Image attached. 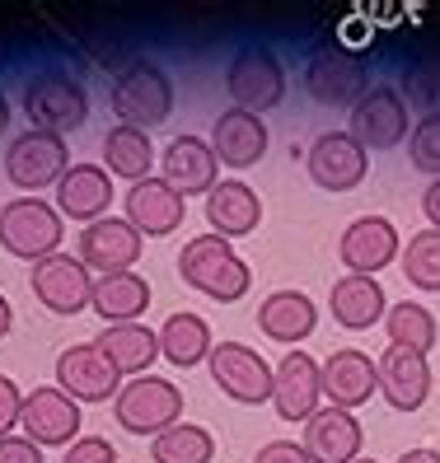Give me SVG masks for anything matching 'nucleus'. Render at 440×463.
I'll use <instances>...</instances> for the list:
<instances>
[{
	"label": "nucleus",
	"instance_id": "obj_31",
	"mask_svg": "<svg viewBox=\"0 0 440 463\" xmlns=\"http://www.w3.org/2000/svg\"><path fill=\"white\" fill-rule=\"evenodd\" d=\"M103 169L108 178H127V183H141L155 169V146H150V131H136V127H113L103 136Z\"/></svg>",
	"mask_w": 440,
	"mask_h": 463
},
{
	"label": "nucleus",
	"instance_id": "obj_21",
	"mask_svg": "<svg viewBox=\"0 0 440 463\" xmlns=\"http://www.w3.org/2000/svg\"><path fill=\"white\" fill-rule=\"evenodd\" d=\"M305 454L310 463H356L366 449V435L356 412H342V407H319V412L305 421Z\"/></svg>",
	"mask_w": 440,
	"mask_h": 463
},
{
	"label": "nucleus",
	"instance_id": "obj_39",
	"mask_svg": "<svg viewBox=\"0 0 440 463\" xmlns=\"http://www.w3.org/2000/svg\"><path fill=\"white\" fill-rule=\"evenodd\" d=\"M253 463H310V454H305V445H295V440H267L253 454Z\"/></svg>",
	"mask_w": 440,
	"mask_h": 463
},
{
	"label": "nucleus",
	"instance_id": "obj_25",
	"mask_svg": "<svg viewBox=\"0 0 440 463\" xmlns=\"http://www.w3.org/2000/svg\"><path fill=\"white\" fill-rule=\"evenodd\" d=\"M211 150H215L220 165H230V169H253L267 155V122L258 113L230 108V113H220L215 127H211Z\"/></svg>",
	"mask_w": 440,
	"mask_h": 463
},
{
	"label": "nucleus",
	"instance_id": "obj_19",
	"mask_svg": "<svg viewBox=\"0 0 440 463\" xmlns=\"http://www.w3.org/2000/svg\"><path fill=\"white\" fill-rule=\"evenodd\" d=\"M375 370H379V393L394 412H417V407L431 398V365H426L422 351L384 346Z\"/></svg>",
	"mask_w": 440,
	"mask_h": 463
},
{
	"label": "nucleus",
	"instance_id": "obj_15",
	"mask_svg": "<svg viewBox=\"0 0 440 463\" xmlns=\"http://www.w3.org/2000/svg\"><path fill=\"white\" fill-rule=\"evenodd\" d=\"M57 389L71 393L75 402H108L122 393V374L103 361L94 342H75L57 356Z\"/></svg>",
	"mask_w": 440,
	"mask_h": 463
},
{
	"label": "nucleus",
	"instance_id": "obj_16",
	"mask_svg": "<svg viewBox=\"0 0 440 463\" xmlns=\"http://www.w3.org/2000/svg\"><path fill=\"white\" fill-rule=\"evenodd\" d=\"M80 262L99 277H113V271H131V262H141V234L122 215H103V221L80 230Z\"/></svg>",
	"mask_w": 440,
	"mask_h": 463
},
{
	"label": "nucleus",
	"instance_id": "obj_34",
	"mask_svg": "<svg viewBox=\"0 0 440 463\" xmlns=\"http://www.w3.org/2000/svg\"><path fill=\"white\" fill-rule=\"evenodd\" d=\"M403 277L417 290H440V230H417L403 249Z\"/></svg>",
	"mask_w": 440,
	"mask_h": 463
},
{
	"label": "nucleus",
	"instance_id": "obj_41",
	"mask_svg": "<svg viewBox=\"0 0 440 463\" xmlns=\"http://www.w3.org/2000/svg\"><path fill=\"white\" fill-rule=\"evenodd\" d=\"M422 211H426L431 230H440V178H431V187L422 193Z\"/></svg>",
	"mask_w": 440,
	"mask_h": 463
},
{
	"label": "nucleus",
	"instance_id": "obj_5",
	"mask_svg": "<svg viewBox=\"0 0 440 463\" xmlns=\"http://www.w3.org/2000/svg\"><path fill=\"white\" fill-rule=\"evenodd\" d=\"M24 113H29L33 131H52V136H66L75 127H85L90 118V94L80 80H71L66 71H43L29 80L24 90Z\"/></svg>",
	"mask_w": 440,
	"mask_h": 463
},
{
	"label": "nucleus",
	"instance_id": "obj_45",
	"mask_svg": "<svg viewBox=\"0 0 440 463\" xmlns=\"http://www.w3.org/2000/svg\"><path fill=\"white\" fill-rule=\"evenodd\" d=\"M356 463H375V458H356Z\"/></svg>",
	"mask_w": 440,
	"mask_h": 463
},
{
	"label": "nucleus",
	"instance_id": "obj_13",
	"mask_svg": "<svg viewBox=\"0 0 440 463\" xmlns=\"http://www.w3.org/2000/svg\"><path fill=\"white\" fill-rule=\"evenodd\" d=\"M29 286L43 299V309L62 314V318H75L80 309H90V295H94L90 267L80 262V258H71V253H52V258L33 262Z\"/></svg>",
	"mask_w": 440,
	"mask_h": 463
},
{
	"label": "nucleus",
	"instance_id": "obj_11",
	"mask_svg": "<svg viewBox=\"0 0 440 463\" xmlns=\"http://www.w3.org/2000/svg\"><path fill=\"white\" fill-rule=\"evenodd\" d=\"M347 136L366 155L370 150H394L407 141V99L394 90V85H375L366 90V99L351 108V127Z\"/></svg>",
	"mask_w": 440,
	"mask_h": 463
},
{
	"label": "nucleus",
	"instance_id": "obj_33",
	"mask_svg": "<svg viewBox=\"0 0 440 463\" xmlns=\"http://www.w3.org/2000/svg\"><path fill=\"white\" fill-rule=\"evenodd\" d=\"M215 454V440L206 426H192V421H178L164 435L150 440V458L155 463H211Z\"/></svg>",
	"mask_w": 440,
	"mask_h": 463
},
{
	"label": "nucleus",
	"instance_id": "obj_44",
	"mask_svg": "<svg viewBox=\"0 0 440 463\" xmlns=\"http://www.w3.org/2000/svg\"><path fill=\"white\" fill-rule=\"evenodd\" d=\"M10 127V103H5V90H0V131Z\"/></svg>",
	"mask_w": 440,
	"mask_h": 463
},
{
	"label": "nucleus",
	"instance_id": "obj_43",
	"mask_svg": "<svg viewBox=\"0 0 440 463\" xmlns=\"http://www.w3.org/2000/svg\"><path fill=\"white\" fill-rule=\"evenodd\" d=\"M14 328V309H10V299L0 295V342H5V333Z\"/></svg>",
	"mask_w": 440,
	"mask_h": 463
},
{
	"label": "nucleus",
	"instance_id": "obj_29",
	"mask_svg": "<svg viewBox=\"0 0 440 463\" xmlns=\"http://www.w3.org/2000/svg\"><path fill=\"white\" fill-rule=\"evenodd\" d=\"M333 318L342 323L347 333H366L389 314V295H384L379 277H342L333 281Z\"/></svg>",
	"mask_w": 440,
	"mask_h": 463
},
{
	"label": "nucleus",
	"instance_id": "obj_40",
	"mask_svg": "<svg viewBox=\"0 0 440 463\" xmlns=\"http://www.w3.org/2000/svg\"><path fill=\"white\" fill-rule=\"evenodd\" d=\"M0 463H43V449L24 435H5L0 440Z\"/></svg>",
	"mask_w": 440,
	"mask_h": 463
},
{
	"label": "nucleus",
	"instance_id": "obj_10",
	"mask_svg": "<svg viewBox=\"0 0 440 463\" xmlns=\"http://www.w3.org/2000/svg\"><path fill=\"white\" fill-rule=\"evenodd\" d=\"M305 90L323 108H356L366 99V57L328 43L323 52H314V61L305 71Z\"/></svg>",
	"mask_w": 440,
	"mask_h": 463
},
{
	"label": "nucleus",
	"instance_id": "obj_9",
	"mask_svg": "<svg viewBox=\"0 0 440 463\" xmlns=\"http://www.w3.org/2000/svg\"><path fill=\"white\" fill-rule=\"evenodd\" d=\"M80 402L71 393H62L57 384H43L33 393H24V412H19V426H24V440H33L38 449H57V445H75L80 440Z\"/></svg>",
	"mask_w": 440,
	"mask_h": 463
},
{
	"label": "nucleus",
	"instance_id": "obj_7",
	"mask_svg": "<svg viewBox=\"0 0 440 463\" xmlns=\"http://www.w3.org/2000/svg\"><path fill=\"white\" fill-rule=\"evenodd\" d=\"M225 90L234 99V108H244V113H267V108H277L286 99V71L282 61L272 57L267 47L249 43V47H239L234 52V61L225 71Z\"/></svg>",
	"mask_w": 440,
	"mask_h": 463
},
{
	"label": "nucleus",
	"instance_id": "obj_42",
	"mask_svg": "<svg viewBox=\"0 0 440 463\" xmlns=\"http://www.w3.org/2000/svg\"><path fill=\"white\" fill-rule=\"evenodd\" d=\"M398 463H440V449H403Z\"/></svg>",
	"mask_w": 440,
	"mask_h": 463
},
{
	"label": "nucleus",
	"instance_id": "obj_38",
	"mask_svg": "<svg viewBox=\"0 0 440 463\" xmlns=\"http://www.w3.org/2000/svg\"><path fill=\"white\" fill-rule=\"evenodd\" d=\"M19 412H24V393L10 374H0V440L19 426Z\"/></svg>",
	"mask_w": 440,
	"mask_h": 463
},
{
	"label": "nucleus",
	"instance_id": "obj_37",
	"mask_svg": "<svg viewBox=\"0 0 440 463\" xmlns=\"http://www.w3.org/2000/svg\"><path fill=\"white\" fill-rule=\"evenodd\" d=\"M66 463H118V449L103 435H80L75 445H66Z\"/></svg>",
	"mask_w": 440,
	"mask_h": 463
},
{
	"label": "nucleus",
	"instance_id": "obj_14",
	"mask_svg": "<svg viewBox=\"0 0 440 463\" xmlns=\"http://www.w3.org/2000/svg\"><path fill=\"white\" fill-rule=\"evenodd\" d=\"M398 253H403V239L394 221H384V215H356L338 239V258L347 277H379L389 262H398Z\"/></svg>",
	"mask_w": 440,
	"mask_h": 463
},
{
	"label": "nucleus",
	"instance_id": "obj_26",
	"mask_svg": "<svg viewBox=\"0 0 440 463\" xmlns=\"http://www.w3.org/2000/svg\"><path fill=\"white\" fill-rule=\"evenodd\" d=\"M319 323V309L305 290H272L263 305H258V333L272 337V342H305Z\"/></svg>",
	"mask_w": 440,
	"mask_h": 463
},
{
	"label": "nucleus",
	"instance_id": "obj_1",
	"mask_svg": "<svg viewBox=\"0 0 440 463\" xmlns=\"http://www.w3.org/2000/svg\"><path fill=\"white\" fill-rule=\"evenodd\" d=\"M178 277L192 290H202L206 299H215V305H234V299H244V295H249V286H253L249 262H244L234 253V243L220 239V234H197V239L183 243Z\"/></svg>",
	"mask_w": 440,
	"mask_h": 463
},
{
	"label": "nucleus",
	"instance_id": "obj_6",
	"mask_svg": "<svg viewBox=\"0 0 440 463\" xmlns=\"http://www.w3.org/2000/svg\"><path fill=\"white\" fill-rule=\"evenodd\" d=\"M71 169V150H66V136H52V131H24L10 141L5 150V178L14 187H24L29 197H38V187H57L62 174Z\"/></svg>",
	"mask_w": 440,
	"mask_h": 463
},
{
	"label": "nucleus",
	"instance_id": "obj_24",
	"mask_svg": "<svg viewBox=\"0 0 440 463\" xmlns=\"http://www.w3.org/2000/svg\"><path fill=\"white\" fill-rule=\"evenodd\" d=\"M206 225L220 239H244L263 225V202L244 178H220L206 193Z\"/></svg>",
	"mask_w": 440,
	"mask_h": 463
},
{
	"label": "nucleus",
	"instance_id": "obj_36",
	"mask_svg": "<svg viewBox=\"0 0 440 463\" xmlns=\"http://www.w3.org/2000/svg\"><path fill=\"white\" fill-rule=\"evenodd\" d=\"M403 85H407V108H417L422 118L440 113V57L412 66V71L403 75Z\"/></svg>",
	"mask_w": 440,
	"mask_h": 463
},
{
	"label": "nucleus",
	"instance_id": "obj_3",
	"mask_svg": "<svg viewBox=\"0 0 440 463\" xmlns=\"http://www.w3.org/2000/svg\"><path fill=\"white\" fill-rule=\"evenodd\" d=\"M62 215L43 197H14L0 206V249L24 258V262H43L52 253H62Z\"/></svg>",
	"mask_w": 440,
	"mask_h": 463
},
{
	"label": "nucleus",
	"instance_id": "obj_27",
	"mask_svg": "<svg viewBox=\"0 0 440 463\" xmlns=\"http://www.w3.org/2000/svg\"><path fill=\"white\" fill-rule=\"evenodd\" d=\"M94 346L103 351V361L118 374L141 379V374H150V365L159 356V333L146 328V323H113V328H103L94 337Z\"/></svg>",
	"mask_w": 440,
	"mask_h": 463
},
{
	"label": "nucleus",
	"instance_id": "obj_22",
	"mask_svg": "<svg viewBox=\"0 0 440 463\" xmlns=\"http://www.w3.org/2000/svg\"><path fill=\"white\" fill-rule=\"evenodd\" d=\"M113 206V178H108L103 165H71L57 183V215L62 221H80V225H94Z\"/></svg>",
	"mask_w": 440,
	"mask_h": 463
},
{
	"label": "nucleus",
	"instance_id": "obj_20",
	"mask_svg": "<svg viewBox=\"0 0 440 463\" xmlns=\"http://www.w3.org/2000/svg\"><path fill=\"white\" fill-rule=\"evenodd\" d=\"M370 155L351 141L347 131H323L319 141L310 146V178L328 193H351V187L366 183Z\"/></svg>",
	"mask_w": 440,
	"mask_h": 463
},
{
	"label": "nucleus",
	"instance_id": "obj_17",
	"mask_svg": "<svg viewBox=\"0 0 440 463\" xmlns=\"http://www.w3.org/2000/svg\"><path fill=\"white\" fill-rule=\"evenodd\" d=\"M323 370V398L328 407H342V412H356V407H366L375 393H379V370L366 351L356 346H338L328 361H319Z\"/></svg>",
	"mask_w": 440,
	"mask_h": 463
},
{
	"label": "nucleus",
	"instance_id": "obj_35",
	"mask_svg": "<svg viewBox=\"0 0 440 463\" xmlns=\"http://www.w3.org/2000/svg\"><path fill=\"white\" fill-rule=\"evenodd\" d=\"M407 159H412V169L440 178V113L422 118L407 131Z\"/></svg>",
	"mask_w": 440,
	"mask_h": 463
},
{
	"label": "nucleus",
	"instance_id": "obj_4",
	"mask_svg": "<svg viewBox=\"0 0 440 463\" xmlns=\"http://www.w3.org/2000/svg\"><path fill=\"white\" fill-rule=\"evenodd\" d=\"M113 417L122 430L150 435L155 440V435H164L169 426L183 421V389L164 374H141L131 384H122V393L113 398Z\"/></svg>",
	"mask_w": 440,
	"mask_h": 463
},
{
	"label": "nucleus",
	"instance_id": "obj_28",
	"mask_svg": "<svg viewBox=\"0 0 440 463\" xmlns=\"http://www.w3.org/2000/svg\"><path fill=\"white\" fill-rule=\"evenodd\" d=\"M150 305V281L141 271H113V277H99L94 295H90V309L113 328V323H141Z\"/></svg>",
	"mask_w": 440,
	"mask_h": 463
},
{
	"label": "nucleus",
	"instance_id": "obj_8",
	"mask_svg": "<svg viewBox=\"0 0 440 463\" xmlns=\"http://www.w3.org/2000/svg\"><path fill=\"white\" fill-rule=\"evenodd\" d=\"M206 370H211V384L225 393V398H234V402H244V407L272 402V365L258 356L253 346L220 342V346H211Z\"/></svg>",
	"mask_w": 440,
	"mask_h": 463
},
{
	"label": "nucleus",
	"instance_id": "obj_18",
	"mask_svg": "<svg viewBox=\"0 0 440 463\" xmlns=\"http://www.w3.org/2000/svg\"><path fill=\"white\" fill-rule=\"evenodd\" d=\"M215 174H220V159H215L211 141H202V136H174L159 155V178L169 183L183 202L197 197V193H211L220 183Z\"/></svg>",
	"mask_w": 440,
	"mask_h": 463
},
{
	"label": "nucleus",
	"instance_id": "obj_30",
	"mask_svg": "<svg viewBox=\"0 0 440 463\" xmlns=\"http://www.w3.org/2000/svg\"><path fill=\"white\" fill-rule=\"evenodd\" d=\"M211 323L202 314H169L164 318V328H159V356L169 361L174 370H192V365H202L211 356Z\"/></svg>",
	"mask_w": 440,
	"mask_h": 463
},
{
	"label": "nucleus",
	"instance_id": "obj_23",
	"mask_svg": "<svg viewBox=\"0 0 440 463\" xmlns=\"http://www.w3.org/2000/svg\"><path fill=\"white\" fill-rule=\"evenodd\" d=\"M127 221L136 225L141 239H164L183 225V197L164 178H141L127 187Z\"/></svg>",
	"mask_w": 440,
	"mask_h": 463
},
{
	"label": "nucleus",
	"instance_id": "obj_2",
	"mask_svg": "<svg viewBox=\"0 0 440 463\" xmlns=\"http://www.w3.org/2000/svg\"><path fill=\"white\" fill-rule=\"evenodd\" d=\"M108 103L118 113V127H136V131H155L169 122L174 113V85L155 61H131L113 75L108 85Z\"/></svg>",
	"mask_w": 440,
	"mask_h": 463
},
{
	"label": "nucleus",
	"instance_id": "obj_32",
	"mask_svg": "<svg viewBox=\"0 0 440 463\" xmlns=\"http://www.w3.org/2000/svg\"><path fill=\"white\" fill-rule=\"evenodd\" d=\"M384 333H389V346H407V351H426L435 346L440 328H435V314L417 299H398V305L384 314Z\"/></svg>",
	"mask_w": 440,
	"mask_h": 463
},
{
	"label": "nucleus",
	"instance_id": "obj_12",
	"mask_svg": "<svg viewBox=\"0 0 440 463\" xmlns=\"http://www.w3.org/2000/svg\"><path fill=\"white\" fill-rule=\"evenodd\" d=\"M323 398V370L310 351L291 346L286 356L272 365V407L282 421H310Z\"/></svg>",
	"mask_w": 440,
	"mask_h": 463
}]
</instances>
